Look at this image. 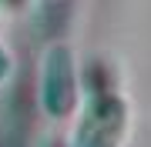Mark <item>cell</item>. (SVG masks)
Here are the masks:
<instances>
[{"label": "cell", "mask_w": 151, "mask_h": 147, "mask_svg": "<svg viewBox=\"0 0 151 147\" xmlns=\"http://www.w3.org/2000/svg\"><path fill=\"white\" fill-rule=\"evenodd\" d=\"M44 104L50 114H67L74 104V70H70V54L64 47H54L47 54L44 67Z\"/></svg>", "instance_id": "cell-1"}, {"label": "cell", "mask_w": 151, "mask_h": 147, "mask_svg": "<svg viewBox=\"0 0 151 147\" xmlns=\"http://www.w3.org/2000/svg\"><path fill=\"white\" fill-rule=\"evenodd\" d=\"M121 124V107L111 97L94 100V107L87 110L84 124H81V147H114V134Z\"/></svg>", "instance_id": "cell-2"}, {"label": "cell", "mask_w": 151, "mask_h": 147, "mask_svg": "<svg viewBox=\"0 0 151 147\" xmlns=\"http://www.w3.org/2000/svg\"><path fill=\"white\" fill-rule=\"evenodd\" d=\"M7 74H10V57H7V50L0 47V80H4Z\"/></svg>", "instance_id": "cell-3"}]
</instances>
